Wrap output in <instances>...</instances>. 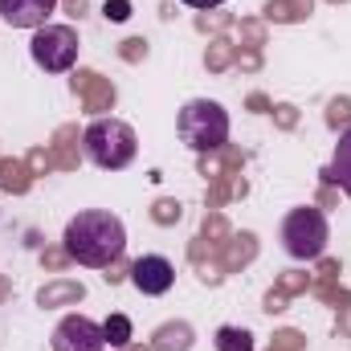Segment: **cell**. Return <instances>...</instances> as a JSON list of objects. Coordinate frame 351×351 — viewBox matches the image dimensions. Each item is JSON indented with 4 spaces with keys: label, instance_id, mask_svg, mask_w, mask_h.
Returning <instances> with one entry per match:
<instances>
[{
    "label": "cell",
    "instance_id": "cell-1",
    "mask_svg": "<svg viewBox=\"0 0 351 351\" xmlns=\"http://www.w3.org/2000/svg\"><path fill=\"white\" fill-rule=\"evenodd\" d=\"M62 241H66V254L78 265L106 269L110 262L123 258V250H127V229H123V221H119L114 213H106V208H86V213L70 217Z\"/></svg>",
    "mask_w": 351,
    "mask_h": 351
},
{
    "label": "cell",
    "instance_id": "cell-2",
    "mask_svg": "<svg viewBox=\"0 0 351 351\" xmlns=\"http://www.w3.org/2000/svg\"><path fill=\"white\" fill-rule=\"evenodd\" d=\"M82 152L94 168L102 172H123L135 152H139V139L131 131V123L123 119H94L86 131H82Z\"/></svg>",
    "mask_w": 351,
    "mask_h": 351
},
{
    "label": "cell",
    "instance_id": "cell-3",
    "mask_svg": "<svg viewBox=\"0 0 351 351\" xmlns=\"http://www.w3.org/2000/svg\"><path fill=\"white\" fill-rule=\"evenodd\" d=\"M176 131H180V143L196 156L204 152H217L225 139H229V110L213 98H192L180 119H176Z\"/></svg>",
    "mask_w": 351,
    "mask_h": 351
},
{
    "label": "cell",
    "instance_id": "cell-4",
    "mask_svg": "<svg viewBox=\"0 0 351 351\" xmlns=\"http://www.w3.org/2000/svg\"><path fill=\"white\" fill-rule=\"evenodd\" d=\"M331 241V225L323 217V208H290L286 221H282V250L294 258V262H315L323 258Z\"/></svg>",
    "mask_w": 351,
    "mask_h": 351
},
{
    "label": "cell",
    "instance_id": "cell-5",
    "mask_svg": "<svg viewBox=\"0 0 351 351\" xmlns=\"http://www.w3.org/2000/svg\"><path fill=\"white\" fill-rule=\"evenodd\" d=\"M78 45L82 41H78V33L70 25H41L33 33V41H29V53L45 74H66L78 62Z\"/></svg>",
    "mask_w": 351,
    "mask_h": 351
},
{
    "label": "cell",
    "instance_id": "cell-6",
    "mask_svg": "<svg viewBox=\"0 0 351 351\" xmlns=\"http://www.w3.org/2000/svg\"><path fill=\"white\" fill-rule=\"evenodd\" d=\"M102 348H106V335L86 315H66L53 331V351H102Z\"/></svg>",
    "mask_w": 351,
    "mask_h": 351
},
{
    "label": "cell",
    "instance_id": "cell-7",
    "mask_svg": "<svg viewBox=\"0 0 351 351\" xmlns=\"http://www.w3.org/2000/svg\"><path fill=\"white\" fill-rule=\"evenodd\" d=\"M131 286H135L139 294H147V298L168 294L176 286V265L168 262V258H160V254H143L139 262L131 265Z\"/></svg>",
    "mask_w": 351,
    "mask_h": 351
},
{
    "label": "cell",
    "instance_id": "cell-8",
    "mask_svg": "<svg viewBox=\"0 0 351 351\" xmlns=\"http://www.w3.org/2000/svg\"><path fill=\"white\" fill-rule=\"evenodd\" d=\"M58 0H0V21L12 29H41Z\"/></svg>",
    "mask_w": 351,
    "mask_h": 351
},
{
    "label": "cell",
    "instance_id": "cell-9",
    "mask_svg": "<svg viewBox=\"0 0 351 351\" xmlns=\"http://www.w3.org/2000/svg\"><path fill=\"white\" fill-rule=\"evenodd\" d=\"M327 180H331V184H339V188L351 196V127L339 135V143H335V156H331Z\"/></svg>",
    "mask_w": 351,
    "mask_h": 351
},
{
    "label": "cell",
    "instance_id": "cell-10",
    "mask_svg": "<svg viewBox=\"0 0 351 351\" xmlns=\"http://www.w3.org/2000/svg\"><path fill=\"white\" fill-rule=\"evenodd\" d=\"M213 348L217 351H254V335L245 327H221L213 335Z\"/></svg>",
    "mask_w": 351,
    "mask_h": 351
},
{
    "label": "cell",
    "instance_id": "cell-11",
    "mask_svg": "<svg viewBox=\"0 0 351 351\" xmlns=\"http://www.w3.org/2000/svg\"><path fill=\"white\" fill-rule=\"evenodd\" d=\"M102 335H106V343H114V348H119V343H127V335H131V323H127L123 315H114V319L102 327Z\"/></svg>",
    "mask_w": 351,
    "mask_h": 351
},
{
    "label": "cell",
    "instance_id": "cell-12",
    "mask_svg": "<svg viewBox=\"0 0 351 351\" xmlns=\"http://www.w3.org/2000/svg\"><path fill=\"white\" fill-rule=\"evenodd\" d=\"M184 4H188V8H221L225 0H184Z\"/></svg>",
    "mask_w": 351,
    "mask_h": 351
}]
</instances>
